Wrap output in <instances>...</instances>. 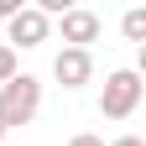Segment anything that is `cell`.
I'll list each match as a JSON object with an SVG mask.
<instances>
[{"mask_svg":"<svg viewBox=\"0 0 146 146\" xmlns=\"http://www.w3.org/2000/svg\"><path fill=\"white\" fill-rule=\"evenodd\" d=\"M58 31H63L68 47H84V52H89V42H99V16L84 11V5H68V11L58 16Z\"/></svg>","mask_w":146,"mask_h":146,"instance_id":"obj_4","label":"cell"},{"mask_svg":"<svg viewBox=\"0 0 146 146\" xmlns=\"http://www.w3.org/2000/svg\"><path fill=\"white\" fill-rule=\"evenodd\" d=\"M5 78H16V47L0 42V84H5Z\"/></svg>","mask_w":146,"mask_h":146,"instance_id":"obj_7","label":"cell"},{"mask_svg":"<svg viewBox=\"0 0 146 146\" xmlns=\"http://www.w3.org/2000/svg\"><path fill=\"white\" fill-rule=\"evenodd\" d=\"M36 110H42V84L31 73H16V78L0 84V125L16 131V125H31Z\"/></svg>","mask_w":146,"mask_h":146,"instance_id":"obj_1","label":"cell"},{"mask_svg":"<svg viewBox=\"0 0 146 146\" xmlns=\"http://www.w3.org/2000/svg\"><path fill=\"white\" fill-rule=\"evenodd\" d=\"M68 146H104V136H89V131H84V136H73Z\"/></svg>","mask_w":146,"mask_h":146,"instance_id":"obj_8","label":"cell"},{"mask_svg":"<svg viewBox=\"0 0 146 146\" xmlns=\"http://www.w3.org/2000/svg\"><path fill=\"white\" fill-rule=\"evenodd\" d=\"M146 94V84H141V73L136 68H115L104 78V94H99V115L104 120H131L136 115V104Z\"/></svg>","mask_w":146,"mask_h":146,"instance_id":"obj_2","label":"cell"},{"mask_svg":"<svg viewBox=\"0 0 146 146\" xmlns=\"http://www.w3.org/2000/svg\"><path fill=\"white\" fill-rule=\"evenodd\" d=\"M5 26H11V42H21V47H42L47 36H52V21H47L36 5H21ZM11 42H5V47H11Z\"/></svg>","mask_w":146,"mask_h":146,"instance_id":"obj_5","label":"cell"},{"mask_svg":"<svg viewBox=\"0 0 146 146\" xmlns=\"http://www.w3.org/2000/svg\"><path fill=\"white\" fill-rule=\"evenodd\" d=\"M110 146H146L141 136H120V141H110Z\"/></svg>","mask_w":146,"mask_h":146,"instance_id":"obj_10","label":"cell"},{"mask_svg":"<svg viewBox=\"0 0 146 146\" xmlns=\"http://www.w3.org/2000/svg\"><path fill=\"white\" fill-rule=\"evenodd\" d=\"M16 11H21V0H0V21H11Z\"/></svg>","mask_w":146,"mask_h":146,"instance_id":"obj_9","label":"cell"},{"mask_svg":"<svg viewBox=\"0 0 146 146\" xmlns=\"http://www.w3.org/2000/svg\"><path fill=\"white\" fill-rule=\"evenodd\" d=\"M52 78H58L63 89H84L89 78H94V52H84V47H63L58 58H52Z\"/></svg>","mask_w":146,"mask_h":146,"instance_id":"obj_3","label":"cell"},{"mask_svg":"<svg viewBox=\"0 0 146 146\" xmlns=\"http://www.w3.org/2000/svg\"><path fill=\"white\" fill-rule=\"evenodd\" d=\"M0 141H5V125H0Z\"/></svg>","mask_w":146,"mask_h":146,"instance_id":"obj_11","label":"cell"},{"mask_svg":"<svg viewBox=\"0 0 146 146\" xmlns=\"http://www.w3.org/2000/svg\"><path fill=\"white\" fill-rule=\"evenodd\" d=\"M120 31L131 36V42H146V11L136 5V11H125V21H120Z\"/></svg>","mask_w":146,"mask_h":146,"instance_id":"obj_6","label":"cell"}]
</instances>
